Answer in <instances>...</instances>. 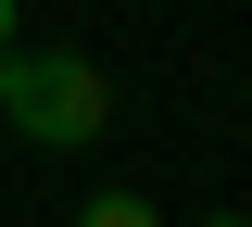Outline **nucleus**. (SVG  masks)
Here are the masks:
<instances>
[{
  "instance_id": "nucleus-1",
  "label": "nucleus",
  "mask_w": 252,
  "mask_h": 227,
  "mask_svg": "<svg viewBox=\"0 0 252 227\" xmlns=\"http://www.w3.org/2000/svg\"><path fill=\"white\" fill-rule=\"evenodd\" d=\"M101 114H114V89L89 51H0V127L26 152H89Z\"/></svg>"
},
{
  "instance_id": "nucleus-2",
  "label": "nucleus",
  "mask_w": 252,
  "mask_h": 227,
  "mask_svg": "<svg viewBox=\"0 0 252 227\" xmlns=\"http://www.w3.org/2000/svg\"><path fill=\"white\" fill-rule=\"evenodd\" d=\"M76 227H164V215H152V202H126V190H101V202H89Z\"/></svg>"
},
{
  "instance_id": "nucleus-3",
  "label": "nucleus",
  "mask_w": 252,
  "mask_h": 227,
  "mask_svg": "<svg viewBox=\"0 0 252 227\" xmlns=\"http://www.w3.org/2000/svg\"><path fill=\"white\" fill-rule=\"evenodd\" d=\"M0 51H13V0H0Z\"/></svg>"
},
{
  "instance_id": "nucleus-4",
  "label": "nucleus",
  "mask_w": 252,
  "mask_h": 227,
  "mask_svg": "<svg viewBox=\"0 0 252 227\" xmlns=\"http://www.w3.org/2000/svg\"><path fill=\"white\" fill-rule=\"evenodd\" d=\"M202 227H252V215H202Z\"/></svg>"
},
{
  "instance_id": "nucleus-5",
  "label": "nucleus",
  "mask_w": 252,
  "mask_h": 227,
  "mask_svg": "<svg viewBox=\"0 0 252 227\" xmlns=\"http://www.w3.org/2000/svg\"><path fill=\"white\" fill-rule=\"evenodd\" d=\"M0 139H13V127H0Z\"/></svg>"
}]
</instances>
